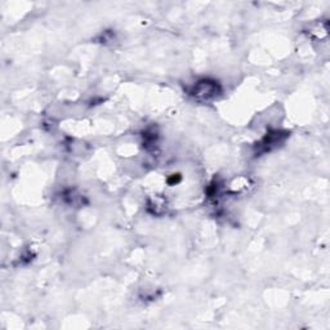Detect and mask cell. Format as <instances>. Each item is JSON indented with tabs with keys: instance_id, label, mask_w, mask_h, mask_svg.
<instances>
[{
	"instance_id": "6da1fadb",
	"label": "cell",
	"mask_w": 330,
	"mask_h": 330,
	"mask_svg": "<svg viewBox=\"0 0 330 330\" xmlns=\"http://www.w3.org/2000/svg\"><path fill=\"white\" fill-rule=\"evenodd\" d=\"M194 93L196 97H200V98L213 97L214 94L217 93V86L213 81L204 80V81H200L199 84H196Z\"/></svg>"
}]
</instances>
